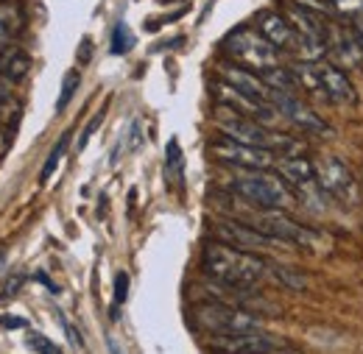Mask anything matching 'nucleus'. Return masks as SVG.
Listing matches in <instances>:
<instances>
[{
  "label": "nucleus",
  "instance_id": "1",
  "mask_svg": "<svg viewBox=\"0 0 363 354\" xmlns=\"http://www.w3.org/2000/svg\"><path fill=\"white\" fill-rule=\"evenodd\" d=\"M266 260L255 251H243V249H235L229 243H210L204 251H201V270L221 282L224 287L232 290H252L263 282L266 276Z\"/></svg>",
  "mask_w": 363,
  "mask_h": 354
},
{
  "label": "nucleus",
  "instance_id": "2",
  "mask_svg": "<svg viewBox=\"0 0 363 354\" xmlns=\"http://www.w3.org/2000/svg\"><path fill=\"white\" fill-rule=\"evenodd\" d=\"M232 190L260 210H288L296 201L291 184L269 171H238L232 176Z\"/></svg>",
  "mask_w": 363,
  "mask_h": 354
},
{
  "label": "nucleus",
  "instance_id": "3",
  "mask_svg": "<svg viewBox=\"0 0 363 354\" xmlns=\"http://www.w3.org/2000/svg\"><path fill=\"white\" fill-rule=\"evenodd\" d=\"M224 53L235 64H240L246 70H255V73H266V70H272L282 62L279 50L257 28H249V25L235 28L229 34L224 40Z\"/></svg>",
  "mask_w": 363,
  "mask_h": 354
},
{
  "label": "nucleus",
  "instance_id": "4",
  "mask_svg": "<svg viewBox=\"0 0 363 354\" xmlns=\"http://www.w3.org/2000/svg\"><path fill=\"white\" fill-rule=\"evenodd\" d=\"M216 129L221 137L235 139V142H243V145H257V148H269L277 156H288V154H296L299 151V142H294L291 137H282V134L269 132L263 123L252 120V118H243L238 112L227 109V118H218L216 120Z\"/></svg>",
  "mask_w": 363,
  "mask_h": 354
},
{
  "label": "nucleus",
  "instance_id": "5",
  "mask_svg": "<svg viewBox=\"0 0 363 354\" xmlns=\"http://www.w3.org/2000/svg\"><path fill=\"white\" fill-rule=\"evenodd\" d=\"M193 321L199 329H204L210 335H243V332L263 329L257 315L240 310V307H229V304H196Z\"/></svg>",
  "mask_w": 363,
  "mask_h": 354
},
{
  "label": "nucleus",
  "instance_id": "6",
  "mask_svg": "<svg viewBox=\"0 0 363 354\" xmlns=\"http://www.w3.org/2000/svg\"><path fill=\"white\" fill-rule=\"evenodd\" d=\"M260 210V207H257ZM249 226L266 232L269 237L285 243V246H302V249H311L316 243V232H311L308 226H299L296 221H291L285 215V210H260L257 215L249 218Z\"/></svg>",
  "mask_w": 363,
  "mask_h": 354
},
{
  "label": "nucleus",
  "instance_id": "7",
  "mask_svg": "<svg viewBox=\"0 0 363 354\" xmlns=\"http://www.w3.org/2000/svg\"><path fill=\"white\" fill-rule=\"evenodd\" d=\"M316 184L321 193L333 195L335 201L352 207L358 204L361 193H358V181L352 176V171L338 159V156H321L316 162Z\"/></svg>",
  "mask_w": 363,
  "mask_h": 354
},
{
  "label": "nucleus",
  "instance_id": "8",
  "mask_svg": "<svg viewBox=\"0 0 363 354\" xmlns=\"http://www.w3.org/2000/svg\"><path fill=\"white\" fill-rule=\"evenodd\" d=\"M213 156L224 165H232L238 171H272L277 165V154L269 148H257V145H243V142H235V139H216L210 145Z\"/></svg>",
  "mask_w": 363,
  "mask_h": 354
},
{
  "label": "nucleus",
  "instance_id": "9",
  "mask_svg": "<svg viewBox=\"0 0 363 354\" xmlns=\"http://www.w3.org/2000/svg\"><path fill=\"white\" fill-rule=\"evenodd\" d=\"M285 341L269 332H243V335H213V349L229 354H272Z\"/></svg>",
  "mask_w": 363,
  "mask_h": 354
},
{
  "label": "nucleus",
  "instance_id": "10",
  "mask_svg": "<svg viewBox=\"0 0 363 354\" xmlns=\"http://www.w3.org/2000/svg\"><path fill=\"white\" fill-rule=\"evenodd\" d=\"M216 234L221 243H229L235 249H243V251H260V249H277V246H285L279 240L269 237L266 232L249 226V223H238V221H227L216 226Z\"/></svg>",
  "mask_w": 363,
  "mask_h": 354
},
{
  "label": "nucleus",
  "instance_id": "11",
  "mask_svg": "<svg viewBox=\"0 0 363 354\" xmlns=\"http://www.w3.org/2000/svg\"><path fill=\"white\" fill-rule=\"evenodd\" d=\"M274 103V109L282 115V118H288L291 123H296L299 129H305V132H313V134H327L330 129L321 123V118H318L316 112H311L308 106H305V101L302 98H296L294 92H282V89H272V98H269Z\"/></svg>",
  "mask_w": 363,
  "mask_h": 354
},
{
  "label": "nucleus",
  "instance_id": "12",
  "mask_svg": "<svg viewBox=\"0 0 363 354\" xmlns=\"http://www.w3.org/2000/svg\"><path fill=\"white\" fill-rule=\"evenodd\" d=\"M327 50H333L335 62L341 67L350 70H361L363 67V42L355 34V28H330L327 25Z\"/></svg>",
  "mask_w": 363,
  "mask_h": 354
},
{
  "label": "nucleus",
  "instance_id": "13",
  "mask_svg": "<svg viewBox=\"0 0 363 354\" xmlns=\"http://www.w3.org/2000/svg\"><path fill=\"white\" fill-rule=\"evenodd\" d=\"M257 31L277 47V50H291L296 53L299 47V34L296 28L291 25V20L282 14V11H263L257 17Z\"/></svg>",
  "mask_w": 363,
  "mask_h": 354
},
{
  "label": "nucleus",
  "instance_id": "14",
  "mask_svg": "<svg viewBox=\"0 0 363 354\" xmlns=\"http://www.w3.org/2000/svg\"><path fill=\"white\" fill-rule=\"evenodd\" d=\"M316 76H318V87H321V98L324 101H338V103H350L355 101V87L352 81L347 79V73L335 64H321L316 62Z\"/></svg>",
  "mask_w": 363,
  "mask_h": 354
},
{
  "label": "nucleus",
  "instance_id": "15",
  "mask_svg": "<svg viewBox=\"0 0 363 354\" xmlns=\"http://www.w3.org/2000/svg\"><path fill=\"white\" fill-rule=\"evenodd\" d=\"M221 81H227L229 87H235L238 92H243L249 98H257V101H269L272 98V87L263 81V76L255 73V70H246L240 64H224L221 67Z\"/></svg>",
  "mask_w": 363,
  "mask_h": 354
},
{
  "label": "nucleus",
  "instance_id": "16",
  "mask_svg": "<svg viewBox=\"0 0 363 354\" xmlns=\"http://www.w3.org/2000/svg\"><path fill=\"white\" fill-rule=\"evenodd\" d=\"M31 70V56L26 53V47L6 42L0 47V76L9 84H20Z\"/></svg>",
  "mask_w": 363,
  "mask_h": 354
},
{
  "label": "nucleus",
  "instance_id": "17",
  "mask_svg": "<svg viewBox=\"0 0 363 354\" xmlns=\"http://www.w3.org/2000/svg\"><path fill=\"white\" fill-rule=\"evenodd\" d=\"M277 173L291 187H311V184H316V162H311L305 156H282L277 162Z\"/></svg>",
  "mask_w": 363,
  "mask_h": 354
},
{
  "label": "nucleus",
  "instance_id": "18",
  "mask_svg": "<svg viewBox=\"0 0 363 354\" xmlns=\"http://www.w3.org/2000/svg\"><path fill=\"white\" fill-rule=\"evenodd\" d=\"M23 25V11L14 3H0V47L9 42Z\"/></svg>",
  "mask_w": 363,
  "mask_h": 354
},
{
  "label": "nucleus",
  "instance_id": "19",
  "mask_svg": "<svg viewBox=\"0 0 363 354\" xmlns=\"http://www.w3.org/2000/svg\"><path fill=\"white\" fill-rule=\"evenodd\" d=\"M263 76V81L269 84L272 89H282V92H296V79H294V73H291V67H282V64H277L272 70H266V73H260Z\"/></svg>",
  "mask_w": 363,
  "mask_h": 354
},
{
  "label": "nucleus",
  "instance_id": "20",
  "mask_svg": "<svg viewBox=\"0 0 363 354\" xmlns=\"http://www.w3.org/2000/svg\"><path fill=\"white\" fill-rule=\"evenodd\" d=\"M67 142H70V132L62 134L59 142L53 145V151L48 154L45 165H43V171H40V181H48V178L53 176V171L59 168V162H62V156H65V151H67Z\"/></svg>",
  "mask_w": 363,
  "mask_h": 354
},
{
  "label": "nucleus",
  "instance_id": "21",
  "mask_svg": "<svg viewBox=\"0 0 363 354\" xmlns=\"http://www.w3.org/2000/svg\"><path fill=\"white\" fill-rule=\"evenodd\" d=\"M132 47H135V34L129 31L126 23H118L115 31H112V53H115V56H123V53H129Z\"/></svg>",
  "mask_w": 363,
  "mask_h": 354
},
{
  "label": "nucleus",
  "instance_id": "22",
  "mask_svg": "<svg viewBox=\"0 0 363 354\" xmlns=\"http://www.w3.org/2000/svg\"><path fill=\"white\" fill-rule=\"evenodd\" d=\"M79 84H82L79 70H70V73L65 76V81H62V95H59V101H56V109H59V112H65V109H67V103L73 101V95H76Z\"/></svg>",
  "mask_w": 363,
  "mask_h": 354
},
{
  "label": "nucleus",
  "instance_id": "23",
  "mask_svg": "<svg viewBox=\"0 0 363 354\" xmlns=\"http://www.w3.org/2000/svg\"><path fill=\"white\" fill-rule=\"evenodd\" d=\"M274 276H277L282 285L294 287V290H302V287H305V276H296V270H294V268L274 266Z\"/></svg>",
  "mask_w": 363,
  "mask_h": 354
},
{
  "label": "nucleus",
  "instance_id": "24",
  "mask_svg": "<svg viewBox=\"0 0 363 354\" xmlns=\"http://www.w3.org/2000/svg\"><path fill=\"white\" fill-rule=\"evenodd\" d=\"M28 349H34L37 354H62L59 346L50 343L45 335H40V332H31V335H28Z\"/></svg>",
  "mask_w": 363,
  "mask_h": 354
},
{
  "label": "nucleus",
  "instance_id": "25",
  "mask_svg": "<svg viewBox=\"0 0 363 354\" xmlns=\"http://www.w3.org/2000/svg\"><path fill=\"white\" fill-rule=\"evenodd\" d=\"M126 299H129V273L121 270L115 276V304H123Z\"/></svg>",
  "mask_w": 363,
  "mask_h": 354
},
{
  "label": "nucleus",
  "instance_id": "26",
  "mask_svg": "<svg viewBox=\"0 0 363 354\" xmlns=\"http://www.w3.org/2000/svg\"><path fill=\"white\" fill-rule=\"evenodd\" d=\"M333 11H341V14H361L363 11V0H330Z\"/></svg>",
  "mask_w": 363,
  "mask_h": 354
},
{
  "label": "nucleus",
  "instance_id": "27",
  "mask_svg": "<svg viewBox=\"0 0 363 354\" xmlns=\"http://www.w3.org/2000/svg\"><path fill=\"white\" fill-rule=\"evenodd\" d=\"M101 123H104V112H98V115H95V118H92V120H90V126L84 129V134H82V139H79V151H84V148H87V142H90V137H92V134H95V129H98Z\"/></svg>",
  "mask_w": 363,
  "mask_h": 354
},
{
  "label": "nucleus",
  "instance_id": "28",
  "mask_svg": "<svg viewBox=\"0 0 363 354\" xmlns=\"http://www.w3.org/2000/svg\"><path fill=\"white\" fill-rule=\"evenodd\" d=\"M168 168H174L177 173L182 171V154H179V142H177V139L168 142Z\"/></svg>",
  "mask_w": 363,
  "mask_h": 354
},
{
  "label": "nucleus",
  "instance_id": "29",
  "mask_svg": "<svg viewBox=\"0 0 363 354\" xmlns=\"http://www.w3.org/2000/svg\"><path fill=\"white\" fill-rule=\"evenodd\" d=\"M20 285H23V276H14L11 282H6V287H3V296H0V299H6V296H14Z\"/></svg>",
  "mask_w": 363,
  "mask_h": 354
},
{
  "label": "nucleus",
  "instance_id": "30",
  "mask_svg": "<svg viewBox=\"0 0 363 354\" xmlns=\"http://www.w3.org/2000/svg\"><path fill=\"white\" fill-rule=\"evenodd\" d=\"M0 326H6V329H23L26 321L23 318H6V315H0Z\"/></svg>",
  "mask_w": 363,
  "mask_h": 354
},
{
  "label": "nucleus",
  "instance_id": "31",
  "mask_svg": "<svg viewBox=\"0 0 363 354\" xmlns=\"http://www.w3.org/2000/svg\"><path fill=\"white\" fill-rule=\"evenodd\" d=\"M272 354H302L299 349H294V346H288V343H282V346H277Z\"/></svg>",
  "mask_w": 363,
  "mask_h": 354
},
{
  "label": "nucleus",
  "instance_id": "32",
  "mask_svg": "<svg viewBox=\"0 0 363 354\" xmlns=\"http://www.w3.org/2000/svg\"><path fill=\"white\" fill-rule=\"evenodd\" d=\"M82 47H84V50H82L79 56H82V62H87V59H90V40H84V42H82Z\"/></svg>",
  "mask_w": 363,
  "mask_h": 354
},
{
  "label": "nucleus",
  "instance_id": "33",
  "mask_svg": "<svg viewBox=\"0 0 363 354\" xmlns=\"http://www.w3.org/2000/svg\"><path fill=\"white\" fill-rule=\"evenodd\" d=\"M355 34L361 37V42H363V20H358V23H355Z\"/></svg>",
  "mask_w": 363,
  "mask_h": 354
},
{
  "label": "nucleus",
  "instance_id": "34",
  "mask_svg": "<svg viewBox=\"0 0 363 354\" xmlns=\"http://www.w3.org/2000/svg\"><path fill=\"white\" fill-rule=\"evenodd\" d=\"M6 151V134H3V126H0V154Z\"/></svg>",
  "mask_w": 363,
  "mask_h": 354
},
{
  "label": "nucleus",
  "instance_id": "35",
  "mask_svg": "<svg viewBox=\"0 0 363 354\" xmlns=\"http://www.w3.org/2000/svg\"><path fill=\"white\" fill-rule=\"evenodd\" d=\"M109 349H112V354H121V349H118V343H115V341H109Z\"/></svg>",
  "mask_w": 363,
  "mask_h": 354
},
{
  "label": "nucleus",
  "instance_id": "36",
  "mask_svg": "<svg viewBox=\"0 0 363 354\" xmlns=\"http://www.w3.org/2000/svg\"><path fill=\"white\" fill-rule=\"evenodd\" d=\"M216 354H229V352H216Z\"/></svg>",
  "mask_w": 363,
  "mask_h": 354
}]
</instances>
